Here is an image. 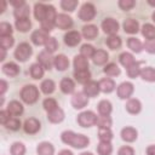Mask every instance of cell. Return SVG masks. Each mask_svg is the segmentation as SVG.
Segmentation results:
<instances>
[{"label": "cell", "instance_id": "cell-1", "mask_svg": "<svg viewBox=\"0 0 155 155\" xmlns=\"http://www.w3.org/2000/svg\"><path fill=\"white\" fill-rule=\"evenodd\" d=\"M62 139L64 143L70 144L75 148H84L88 144V138L84 137L82 134H75L70 131H65L62 134Z\"/></svg>", "mask_w": 155, "mask_h": 155}, {"label": "cell", "instance_id": "cell-2", "mask_svg": "<svg viewBox=\"0 0 155 155\" xmlns=\"http://www.w3.org/2000/svg\"><path fill=\"white\" fill-rule=\"evenodd\" d=\"M21 96H22V99L24 102H27V103H34V102H36V99L39 97V92H38V90H36L35 86L28 85V86H25L22 90Z\"/></svg>", "mask_w": 155, "mask_h": 155}, {"label": "cell", "instance_id": "cell-3", "mask_svg": "<svg viewBox=\"0 0 155 155\" xmlns=\"http://www.w3.org/2000/svg\"><path fill=\"white\" fill-rule=\"evenodd\" d=\"M30 54H31V47H30L29 44H27V42L19 44L18 47L16 48V51H15V57H16L18 61H21V62L27 61V59L30 57Z\"/></svg>", "mask_w": 155, "mask_h": 155}, {"label": "cell", "instance_id": "cell-4", "mask_svg": "<svg viewBox=\"0 0 155 155\" xmlns=\"http://www.w3.org/2000/svg\"><path fill=\"white\" fill-rule=\"evenodd\" d=\"M94 6L91 4V2H85L81 8H80V12H79V17L81 21H91L94 15H96V11H94Z\"/></svg>", "mask_w": 155, "mask_h": 155}, {"label": "cell", "instance_id": "cell-5", "mask_svg": "<svg viewBox=\"0 0 155 155\" xmlns=\"http://www.w3.org/2000/svg\"><path fill=\"white\" fill-rule=\"evenodd\" d=\"M78 121H79V124L81 126L87 127V126L94 125L97 122V117H96V115L92 111H85V113H82V114L79 115Z\"/></svg>", "mask_w": 155, "mask_h": 155}, {"label": "cell", "instance_id": "cell-6", "mask_svg": "<svg viewBox=\"0 0 155 155\" xmlns=\"http://www.w3.org/2000/svg\"><path fill=\"white\" fill-rule=\"evenodd\" d=\"M102 28H103L104 33L110 34V35H114L119 30V23L115 19H113V18H107V19L103 21Z\"/></svg>", "mask_w": 155, "mask_h": 155}, {"label": "cell", "instance_id": "cell-7", "mask_svg": "<svg viewBox=\"0 0 155 155\" xmlns=\"http://www.w3.org/2000/svg\"><path fill=\"white\" fill-rule=\"evenodd\" d=\"M56 25L58 28H61V29H68V28H70L73 25V21H71V18L69 16L62 13V15H58L57 16V18H56Z\"/></svg>", "mask_w": 155, "mask_h": 155}, {"label": "cell", "instance_id": "cell-8", "mask_svg": "<svg viewBox=\"0 0 155 155\" xmlns=\"http://www.w3.org/2000/svg\"><path fill=\"white\" fill-rule=\"evenodd\" d=\"M40 128V122L34 119V117H30L28 120H25L24 122V130L27 133H36Z\"/></svg>", "mask_w": 155, "mask_h": 155}, {"label": "cell", "instance_id": "cell-9", "mask_svg": "<svg viewBox=\"0 0 155 155\" xmlns=\"http://www.w3.org/2000/svg\"><path fill=\"white\" fill-rule=\"evenodd\" d=\"M80 40H81V36H80V34L78 31H69V33H67L64 35V41L69 46L78 45L80 42Z\"/></svg>", "mask_w": 155, "mask_h": 155}, {"label": "cell", "instance_id": "cell-10", "mask_svg": "<svg viewBox=\"0 0 155 155\" xmlns=\"http://www.w3.org/2000/svg\"><path fill=\"white\" fill-rule=\"evenodd\" d=\"M46 11H47V5H44L42 2H38L35 4V7H34V15H35V18L40 22L44 21L45 16H46Z\"/></svg>", "mask_w": 155, "mask_h": 155}, {"label": "cell", "instance_id": "cell-11", "mask_svg": "<svg viewBox=\"0 0 155 155\" xmlns=\"http://www.w3.org/2000/svg\"><path fill=\"white\" fill-rule=\"evenodd\" d=\"M138 22L136 21V19H133V18H128V19H126L125 22H124V29H125V31L126 33H128V34H134V33H137L138 31Z\"/></svg>", "mask_w": 155, "mask_h": 155}, {"label": "cell", "instance_id": "cell-12", "mask_svg": "<svg viewBox=\"0 0 155 155\" xmlns=\"http://www.w3.org/2000/svg\"><path fill=\"white\" fill-rule=\"evenodd\" d=\"M31 40H33V42L35 45H42V44L47 42L48 38L46 35V31H44V30H36V31L33 33Z\"/></svg>", "mask_w": 155, "mask_h": 155}, {"label": "cell", "instance_id": "cell-13", "mask_svg": "<svg viewBox=\"0 0 155 155\" xmlns=\"http://www.w3.org/2000/svg\"><path fill=\"white\" fill-rule=\"evenodd\" d=\"M132 91H133L132 84H130V82H124V84L120 85V87H119V90H117V93H119L120 98H127V97L132 93Z\"/></svg>", "mask_w": 155, "mask_h": 155}, {"label": "cell", "instance_id": "cell-14", "mask_svg": "<svg viewBox=\"0 0 155 155\" xmlns=\"http://www.w3.org/2000/svg\"><path fill=\"white\" fill-rule=\"evenodd\" d=\"M82 34H84V36L86 39L92 40L98 35V29H97L96 25H92V24L91 25H85L82 28Z\"/></svg>", "mask_w": 155, "mask_h": 155}, {"label": "cell", "instance_id": "cell-15", "mask_svg": "<svg viewBox=\"0 0 155 155\" xmlns=\"http://www.w3.org/2000/svg\"><path fill=\"white\" fill-rule=\"evenodd\" d=\"M85 93H86V96H88V97H93V96H96L98 92H99V85L97 84V82H93V81H90V82H87L86 85H85Z\"/></svg>", "mask_w": 155, "mask_h": 155}, {"label": "cell", "instance_id": "cell-16", "mask_svg": "<svg viewBox=\"0 0 155 155\" xmlns=\"http://www.w3.org/2000/svg\"><path fill=\"white\" fill-rule=\"evenodd\" d=\"M38 58H39V62H40L46 69H51V67H52V57H51L50 52H41V53L38 56Z\"/></svg>", "mask_w": 155, "mask_h": 155}, {"label": "cell", "instance_id": "cell-17", "mask_svg": "<svg viewBox=\"0 0 155 155\" xmlns=\"http://www.w3.org/2000/svg\"><path fill=\"white\" fill-rule=\"evenodd\" d=\"M54 65H56V68L58 70H65L68 68V65H69V61H68V58L65 56L59 54V56H57L54 58Z\"/></svg>", "mask_w": 155, "mask_h": 155}, {"label": "cell", "instance_id": "cell-18", "mask_svg": "<svg viewBox=\"0 0 155 155\" xmlns=\"http://www.w3.org/2000/svg\"><path fill=\"white\" fill-rule=\"evenodd\" d=\"M73 105L75 108H82L87 104V97L84 94V93H76L74 97H73Z\"/></svg>", "mask_w": 155, "mask_h": 155}, {"label": "cell", "instance_id": "cell-19", "mask_svg": "<svg viewBox=\"0 0 155 155\" xmlns=\"http://www.w3.org/2000/svg\"><path fill=\"white\" fill-rule=\"evenodd\" d=\"M74 65H75V69L76 71L79 70H87V67H88V62L85 57L82 56H76L75 59H74Z\"/></svg>", "mask_w": 155, "mask_h": 155}, {"label": "cell", "instance_id": "cell-20", "mask_svg": "<svg viewBox=\"0 0 155 155\" xmlns=\"http://www.w3.org/2000/svg\"><path fill=\"white\" fill-rule=\"evenodd\" d=\"M2 70H4V73H5L6 75L16 76V75L18 74V71H19V68H18V65H17V64H15V63L10 62V63H6V64L2 67Z\"/></svg>", "mask_w": 155, "mask_h": 155}, {"label": "cell", "instance_id": "cell-21", "mask_svg": "<svg viewBox=\"0 0 155 155\" xmlns=\"http://www.w3.org/2000/svg\"><path fill=\"white\" fill-rule=\"evenodd\" d=\"M31 27V23L29 21V18H18L16 19V28L19 31H27L29 30Z\"/></svg>", "mask_w": 155, "mask_h": 155}, {"label": "cell", "instance_id": "cell-22", "mask_svg": "<svg viewBox=\"0 0 155 155\" xmlns=\"http://www.w3.org/2000/svg\"><path fill=\"white\" fill-rule=\"evenodd\" d=\"M7 110L10 111V114L19 115V114H22V111H23V107H22V104H21L19 102H17V101H12V102L8 104Z\"/></svg>", "mask_w": 155, "mask_h": 155}, {"label": "cell", "instance_id": "cell-23", "mask_svg": "<svg viewBox=\"0 0 155 155\" xmlns=\"http://www.w3.org/2000/svg\"><path fill=\"white\" fill-rule=\"evenodd\" d=\"M121 136H122V138H124L125 140L132 142V140H134V139L137 138V132H136L133 128L127 127V128H124V130H122Z\"/></svg>", "mask_w": 155, "mask_h": 155}, {"label": "cell", "instance_id": "cell-24", "mask_svg": "<svg viewBox=\"0 0 155 155\" xmlns=\"http://www.w3.org/2000/svg\"><path fill=\"white\" fill-rule=\"evenodd\" d=\"M107 59H108V53L105 51H103V50H98L93 54V62L96 64H103V63L107 62Z\"/></svg>", "mask_w": 155, "mask_h": 155}, {"label": "cell", "instance_id": "cell-25", "mask_svg": "<svg viewBox=\"0 0 155 155\" xmlns=\"http://www.w3.org/2000/svg\"><path fill=\"white\" fill-rule=\"evenodd\" d=\"M38 154L39 155H52L53 154V147L50 143H41L38 147Z\"/></svg>", "mask_w": 155, "mask_h": 155}, {"label": "cell", "instance_id": "cell-26", "mask_svg": "<svg viewBox=\"0 0 155 155\" xmlns=\"http://www.w3.org/2000/svg\"><path fill=\"white\" fill-rule=\"evenodd\" d=\"M115 85H114V81L110 80V79H103L101 82H99V88L103 91V92H111L114 90Z\"/></svg>", "mask_w": 155, "mask_h": 155}, {"label": "cell", "instance_id": "cell-27", "mask_svg": "<svg viewBox=\"0 0 155 155\" xmlns=\"http://www.w3.org/2000/svg\"><path fill=\"white\" fill-rule=\"evenodd\" d=\"M15 16L17 17V19L18 18H28V16H29V6L27 4H24L21 7L16 8L15 10Z\"/></svg>", "mask_w": 155, "mask_h": 155}, {"label": "cell", "instance_id": "cell-28", "mask_svg": "<svg viewBox=\"0 0 155 155\" xmlns=\"http://www.w3.org/2000/svg\"><path fill=\"white\" fill-rule=\"evenodd\" d=\"M74 76H75V79H76L79 82L85 84V82H87V81L90 80L91 74H90L88 70H79V71H75Z\"/></svg>", "mask_w": 155, "mask_h": 155}, {"label": "cell", "instance_id": "cell-29", "mask_svg": "<svg viewBox=\"0 0 155 155\" xmlns=\"http://www.w3.org/2000/svg\"><path fill=\"white\" fill-rule=\"evenodd\" d=\"M61 88L64 93H71L74 91V82L70 79H63L61 82Z\"/></svg>", "mask_w": 155, "mask_h": 155}, {"label": "cell", "instance_id": "cell-30", "mask_svg": "<svg viewBox=\"0 0 155 155\" xmlns=\"http://www.w3.org/2000/svg\"><path fill=\"white\" fill-rule=\"evenodd\" d=\"M98 110H99V113H101L103 116H108L109 113L111 111V105H110L109 102L102 101V102L98 104Z\"/></svg>", "mask_w": 155, "mask_h": 155}, {"label": "cell", "instance_id": "cell-31", "mask_svg": "<svg viewBox=\"0 0 155 155\" xmlns=\"http://www.w3.org/2000/svg\"><path fill=\"white\" fill-rule=\"evenodd\" d=\"M143 35L149 40V39H154L155 36V27L151 24H144L143 25V30H142Z\"/></svg>", "mask_w": 155, "mask_h": 155}, {"label": "cell", "instance_id": "cell-32", "mask_svg": "<svg viewBox=\"0 0 155 155\" xmlns=\"http://www.w3.org/2000/svg\"><path fill=\"white\" fill-rule=\"evenodd\" d=\"M140 74H142V78H143L144 80H148V81H155V70H154L153 68L148 67V68L143 69V70L140 71Z\"/></svg>", "mask_w": 155, "mask_h": 155}, {"label": "cell", "instance_id": "cell-33", "mask_svg": "<svg viewBox=\"0 0 155 155\" xmlns=\"http://www.w3.org/2000/svg\"><path fill=\"white\" fill-rule=\"evenodd\" d=\"M42 74H44V70L40 64H33L30 67V75L34 79H40L42 76Z\"/></svg>", "mask_w": 155, "mask_h": 155}, {"label": "cell", "instance_id": "cell-34", "mask_svg": "<svg viewBox=\"0 0 155 155\" xmlns=\"http://www.w3.org/2000/svg\"><path fill=\"white\" fill-rule=\"evenodd\" d=\"M107 44H108V46H109L111 50H117V48L121 46V40H120V38H119V36L111 35V36L108 39Z\"/></svg>", "mask_w": 155, "mask_h": 155}, {"label": "cell", "instance_id": "cell-35", "mask_svg": "<svg viewBox=\"0 0 155 155\" xmlns=\"http://www.w3.org/2000/svg\"><path fill=\"white\" fill-rule=\"evenodd\" d=\"M120 62H121L126 68H130V67L134 63V59H133L132 54H130V53H122V54L120 56Z\"/></svg>", "mask_w": 155, "mask_h": 155}, {"label": "cell", "instance_id": "cell-36", "mask_svg": "<svg viewBox=\"0 0 155 155\" xmlns=\"http://www.w3.org/2000/svg\"><path fill=\"white\" fill-rule=\"evenodd\" d=\"M48 119L52 121V122H58L63 119V111L61 109H54L52 111H50V115H48Z\"/></svg>", "mask_w": 155, "mask_h": 155}, {"label": "cell", "instance_id": "cell-37", "mask_svg": "<svg viewBox=\"0 0 155 155\" xmlns=\"http://www.w3.org/2000/svg\"><path fill=\"white\" fill-rule=\"evenodd\" d=\"M76 5H78V1H75V0H63L61 2L62 8L65 11H74Z\"/></svg>", "mask_w": 155, "mask_h": 155}, {"label": "cell", "instance_id": "cell-38", "mask_svg": "<svg viewBox=\"0 0 155 155\" xmlns=\"http://www.w3.org/2000/svg\"><path fill=\"white\" fill-rule=\"evenodd\" d=\"M126 108H127V110H128L130 113H133V114H134V113H138V111L140 110V104H139L138 101L131 99V101L127 103Z\"/></svg>", "mask_w": 155, "mask_h": 155}, {"label": "cell", "instance_id": "cell-39", "mask_svg": "<svg viewBox=\"0 0 155 155\" xmlns=\"http://www.w3.org/2000/svg\"><path fill=\"white\" fill-rule=\"evenodd\" d=\"M98 153L99 155H109L111 153V145L109 142H102L98 147Z\"/></svg>", "mask_w": 155, "mask_h": 155}, {"label": "cell", "instance_id": "cell-40", "mask_svg": "<svg viewBox=\"0 0 155 155\" xmlns=\"http://www.w3.org/2000/svg\"><path fill=\"white\" fill-rule=\"evenodd\" d=\"M128 46H130V48H132L136 52H139L142 50V42L136 38H130L128 39Z\"/></svg>", "mask_w": 155, "mask_h": 155}, {"label": "cell", "instance_id": "cell-41", "mask_svg": "<svg viewBox=\"0 0 155 155\" xmlns=\"http://www.w3.org/2000/svg\"><path fill=\"white\" fill-rule=\"evenodd\" d=\"M11 33H12V27H11V24H8V23H6V22H2V23L0 24V34H1V36H10Z\"/></svg>", "mask_w": 155, "mask_h": 155}, {"label": "cell", "instance_id": "cell-42", "mask_svg": "<svg viewBox=\"0 0 155 155\" xmlns=\"http://www.w3.org/2000/svg\"><path fill=\"white\" fill-rule=\"evenodd\" d=\"M104 71H105L108 75H110V76H114V75H117V74H120V69H119V67H117L116 64H114V63H110V64H108V65L105 67Z\"/></svg>", "mask_w": 155, "mask_h": 155}, {"label": "cell", "instance_id": "cell-43", "mask_svg": "<svg viewBox=\"0 0 155 155\" xmlns=\"http://www.w3.org/2000/svg\"><path fill=\"white\" fill-rule=\"evenodd\" d=\"M41 90H42V92H45V93H51V92H53V90H54V84H53V81H52V80H46V81H44L42 85H41Z\"/></svg>", "mask_w": 155, "mask_h": 155}, {"label": "cell", "instance_id": "cell-44", "mask_svg": "<svg viewBox=\"0 0 155 155\" xmlns=\"http://www.w3.org/2000/svg\"><path fill=\"white\" fill-rule=\"evenodd\" d=\"M24 151H25V149H24V145L22 143H15L11 148L12 155H23Z\"/></svg>", "mask_w": 155, "mask_h": 155}, {"label": "cell", "instance_id": "cell-45", "mask_svg": "<svg viewBox=\"0 0 155 155\" xmlns=\"http://www.w3.org/2000/svg\"><path fill=\"white\" fill-rule=\"evenodd\" d=\"M81 54H82V57H86V58L92 57L94 54V48L91 45H84L81 47Z\"/></svg>", "mask_w": 155, "mask_h": 155}, {"label": "cell", "instance_id": "cell-46", "mask_svg": "<svg viewBox=\"0 0 155 155\" xmlns=\"http://www.w3.org/2000/svg\"><path fill=\"white\" fill-rule=\"evenodd\" d=\"M99 138L102 142H109L111 139V132L109 128H101L99 130Z\"/></svg>", "mask_w": 155, "mask_h": 155}, {"label": "cell", "instance_id": "cell-47", "mask_svg": "<svg viewBox=\"0 0 155 155\" xmlns=\"http://www.w3.org/2000/svg\"><path fill=\"white\" fill-rule=\"evenodd\" d=\"M5 125H6V127H7L8 130L16 131V130H18V128L21 127V121H19L18 119H10Z\"/></svg>", "mask_w": 155, "mask_h": 155}, {"label": "cell", "instance_id": "cell-48", "mask_svg": "<svg viewBox=\"0 0 155 155\" xmlns=\"http://www.w3.org/2000/svg\"><path fill=\"white\" fill-rule=\"evenodd\" d=\"M0 44H1L2 50H6V48H8V47H11L13 45V39L11 36H1Z\"/></svg>", "mask_w": 155, "mask_h": 155}, {"label": "cell", "instance_id": "cell-49", "mask_svg": "<svg viewBox=\"0 0 155 155\" xmlns=\"http://www.w3.org/2000/svg\"><path fill=\"white\" fill-rule=\"evenodd\" d=\"M134 1L133 0H120L119 1V6L122 8V10H125V11H127V10H131L133 6H134Z\"/></svg>", "mask_w": 155, "mask_h": 155}, {"label": "cell", "instance_id": "cell-50", "mask_svg": "<svg viewBox=\"0 0 155 155\" xmlns=\"http://www.w3.org/2000/svg\"><path fill=\"white\" fill-rule=\"evenodd\" d=\"M44 107H45V109H46V110L52 111V110L57 109V103H56V101H54V99L48 98V99H45V102H44Z\"/></svg>", "mask_w": 155, "mask_h": 155}, {"label": "cell", "instance_id": "cell-51", "mask_svg": "<svg viewBox=\"0 0 155 155\" xmlns=\"http://www.w3.org/2000/svg\"><path fill=\"white\" fill-rule=\"evenodd\" d=\"M139 64H140V62H138V63H133L130 68H128V75L131 76V78H134V76H137L138 74H139Z\"/></svg>", "mask_w": 155, "mask_h": 155}, {"label": "cell", "instance_id": "cell-52", "mask_svg": "<svg viewBox=\"0 0 155 155\" xmlns=\"http://www.w3.org/2000/svg\"><path fill=\"white\" fill-rule=\"evenodd\" d=\"M57 47H58V44H57L56 39H54V38H48V40H47V42H46V48H47V51H48V52H53Z\"/></svg>", "mask_w": 155, "mask_h": 155}, {"label": "cell", "instance_id": "cell-53", "mask_svg": "<svg viewBox=\"0 0 155 155\" xmlns=\"http://www.w3.org/2000/svg\"><path fill=\"white\" fill-rule=\"evenodd\" d=\"M144 47H145V50H147L148 52L154 53V52H155V38L147 40L145 44H144Z\"/></svg>", "mask_w": 155, "mask_h": 155}, {"label": "cell", "instance_id": "cell-54", "mask_svg": "<svg viewBox=\"0 0 155 155\" xmlns=\"http://www.w3.org/2000/svg\"><path fill=\"white\" fill-rule=\"evenodd\" d=\"M110 124H111V120L108 116H102L101 120L98 121V125L101 126V128H109Z\"/></svg>", "mask_w": 155, "mask_h": 155}, {"label": "cell", "instance_id": "cell-55", "mask_svg": "<svg viewBox=\"0 0 155 155\" xmlns=\"http://www.w3.org/2000/svg\"><path fill=\"white\" fill-rule=\"evenodd\" d=\"M0 120L2 124H6L10 120V111L8 110H2L0 113Z\"/></svg>", "mask_w": 155, "mask_h": 155}, {"label": "cell", "instance_id": "cell-56", "mask_svg": "<svg viewBox=\"0 0 155 155\" xmlns=\"http://www.w3.org/2000/svg\"><path fill=\"white\" fill-rule=\"evenodd\" d=\"M119 155H133V150L130 147H124L119 150Z\"/></svg>", "mask_w": 155, "mask_h": 155}, {"label": "cell", "instance_id": "cell-57", "mask_svg": "<svg viewBox=\"0 0 155 155\" xmlns=\"http://www.w3.org/2000/svg\"><path fill=\"white\" fill-rule=\"evenodd\" d=\"M147 153H148V155H155V147L154 145L153 147H149L148 150H147Z\"/></svg>", "mask_w": 155, "mask_h": 155}, {"label": "cell", "instance_id": "cell-58", "mask_svg": "<svg viewBox=\"0 0 155 155\" xmlns=\"http://www.w3.org/2000/svg\"><path fill=\"white\" fill-rule=\"evenodd\" d=\"M59 155H73V154L70 151H68V150H63V151L59 153Z\"/></svg>", "mask_w": 155, "mask_h": 155}, {"label": "cell", "instance_id": "cell-59", "mask_svg": "<svg viewBox=\"0 0 155 155\" xmlns=\"http://www.w3.org/2000/svg\"><path fill=\"white\" fill-rule=\"evenodd\" d=\"M81 155H92L91 153H84V154H81Z\"/></svg>", "mask_w": 155, "mask_h": 155}, {"label": "cell", "instance_id": "cell-60", "mask_svg": "<svg viewBox=\"0 0 155 155\" xmlns=\"http://www.w3.org/2000/svg\"><path fill=\"white\" fill-rule=\"evenodd\" d=\"M153 19H154V21H155V12H154V13H153Z\"/></svg>", "mask_w": 155, "mask_h": 155}]
</instances>
